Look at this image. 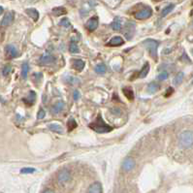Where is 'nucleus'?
I'll return each mask as SVG.
<instances>
[{
  "instance_id": "1",
  "label": "nucleus",
  "mask_w": 193,
  "mask_h": 193,
  "mask_svg": "<svg viewBox=\"0 0 193 193\" xmlns=\"http://www.w3.org/2000/svg\"><path fill=\"white\" fill-rule=\"evenodd\" d=\"M89 127L97 133H108V132H111L113 130V128L110 125H108V124L103 121L101 115H98L97 117H96V120L89 124Z\"/></svg>"
},
{
  "instance_id": "2",
  "label": "nucleus",
  "mask_w": 193,
  "mask_h": 193,
  "mask_svg": "<svg viewBox=\"0 0 193 193\" xmlns=\"http://www.w3.org/2000/svg\"><path fill=\"white\" fill-rule=\"evenodd\" d=\"M180 145L181 147L184 149H189L190 147H192L193 145V132L188 131H184L180 135Z\"/></svg>"
},
{
  "instance_id": "3",
  "label": "nucleus",
  "mask_w": 193,
  "mask_h": 193,
  "mask_svg": "<svg viewBox=\"0 0 193 193\" xmlns=\"http://www.w3.org/2000/svg\"><path fill=\"white\" fill-rule=\"evenodd\" d=\"M144 45L150 52L151 58L153 59H157V48L159 46V42L153 40V39H147L146 41H144Z\"/></svg>"
},
{
  "instance_id": "4",
  "label": "nucleus",
  "mask_w": 193,
  "mask_h": 193,
  "mask_svg": "<svg viewBox=\"0 0 193 193\" xmlns=\"http://www.w3.org/2000/svg\"><path fill=\"white\" fill-rule=\"evenodd\" d=\"M135 29H136V24L132 21H127L125 25L123 27V34L127 40H131L134 36L135 33Z\"/></svg>"
},
{
  "instance_id": "5",
  "label": "nucleus",
  "mask_w": 193,
  "mask_h": 193,
  "mask_svg": "<svg viewBox=\"0 0 193 193\" xmlns=\"http://www.w3.org/2000/svg\"><path fill=\"white\" fill-rule=\"evenodd\" d=\"M152 15V10L150 7H147L143 10L139 11L138 13L135 14V18L137 20H146L149 19L150 17H151Z\"/></svg>"
},
{
  "instance_id": "6",
  "label": "nucleus",
  "mask_w": 193,
  "mask_h": 193,
  "mask_svg": "<svg viewBox=\"0 0 193 193\" xmlns=\"http://www.w3.org/2000/svg\"><path fill=\"white\" fill-rule=\"evenodd\" d=\"M70 177H71L70 172L68 171L67 169H63V170H61V171L58 173V183L60 184H63L67 183V181L70 180Z\"/></svg>"
},
{
  "instance_id": "7",
  "label": "nucleus",
  "mask_w": 193,
  "mask_h": 193,
  "mask_svg": "<svg viewBox=\"0 0 193 193\" xmlns=\"http://www.w3.org/2000/svg\"><path fill=\"white\" fill-rule=\"evenodd\" d=\"M135 164H136L135 160L132 157H127V158H125V160H124L123 163H122V169L124 170V171L129 172L135 167Z\"/></svg>"
},
{
  "instance_id": "8",
  "label": "nucleus",
  "mask_w": 193,
  "mask_h": 193,
  "mask_svg": "<svg viewBox=\"0 0 193 193\" xmlns=\"http://www.w3.org/2000/svg\"><path fill=\"white\" fill-rule=\"evenodd\" d=\"M13 20H14V13L9 12L7 14H5L1 20V26H8L12 24Z\"/></svg>"
},
{
  "instance_id": "9",
  "label": "nucleus",
  "mask_w": 193,
  "mask_h": 193,
  "mask_svg": "<svg viewBox=\"0 0 193 193\" xmlns=\"http://www.w3.org/2000/svg\"><path fill=\"white\" fill-rule=\"evenodd\" d=\"M87 27L89 31H94L98 27V18H96V17L90 18L87 22Z\"/></svg>"
},
{
  "instance_id": "10",
  "label": "nucleus",
  "mask_w": 193,
  "mask_h": 193,
  "mask_svg": "<svg viewBox=\"0 0 193 193\" xmlns=\"http://www.w3.org/2000/svg\"><path fill=\"white\" fill-rule=\"evenodd\" d=\"M54 60H55V58L54 55L47 54H44L40 58V64L48 65V64H50V63H53V62H54Z\"/></svg>"
},
{
  "instance_id": "11",
  "label": "nucleus",
  "mask_w": 193,
  "mask_h": 193,
  "mask_svg": "<svg viewBox=\"0 0 193 193\" xmlns=\"http://www.w3.org/2000/svg\"><path fill=\"white\" fill-rule=\"evenodd\" d=\"M102 191H103V189H102V185L100 183L97 181V183L92 184L88 187L87 193H102Z\"/></svg>"
},
{
  "instance_id": "12",
  "label": "nucleus",
  "mask_w": 193,
  "mask_h": 193,
  "mask_svg": "<svg viewBox=\"0 0 193 193\" xmlns=\"http://www.w3.org/2000/svg\"><path fill=\"white\" fill-rule=\"evenodd\" d=\"M5 50H6V54L9 56V58H16L18 55V50L14 46V45H8V46L5 48Z\"/></svg>"
},
{
  "instance_id": "13",
  "label": "nucleus",
  "mask_w": 193,
  "mask_h": 193,
  "mask_svg": "<svg viewBox=\"0 0 193 193\" xmlns=\"http://www.w3.org/2000/svg\"><path fill=\"white\" fill-rule=\"evenodd\" d=\"M124 44V40L120 37V36H116V37H113L112 40L108 43V45L109 46H112V47H117V46H121V45Z\"/></svg>"
},
{
  "instance_id": "14",
  "label": "nucleus",
  "mask_w": 193,
  "mask_h": 193,
  "mask_svg": "<svg viewBox=\"0 0 193 193\" xmlns=\"http://www.w3.org/2000/svg\"><path fill=\"white\" fill-rule=\"evenodd\" d=\"M65 106V103L63 101H58V103H55L53 108H52V113H54V115H55V113H58L59 112H61L62 110H63V108Z\"/></svg>"
},
{
  "instance_id": "15",
  "label": "nucleus",
  "mask_w": 193,
  "mask_h": 193,
  "mask_svg": "<svg viewBox=\"0 0 193 193\" xmlns=\"http://www.w3.org/2000/svg\"><path fill=\"white\" fill-rule=\"evenodd\" d=\"M72 65L74 67V69L81 72V71H83L84 67V62L82 59H74L72 62Z\"/></svg>"
},
{
  "instance_id": "16",
  "label": "nucleus",
  "mask_w": 193,
  "mask_h": 193,
  "mask_svg": "<svg viewBox=\"0 0 193 193\" xmlns=\"http://www.w3.org/2000/svg\"><path fill=\"white\" fill-rule=\"evenodd\" d=\"M159 88H160L159 84L154 83V82H152L149 84V87H147V91H149L150 94H153V93L157 92L158 90H159Z\"/></svg>"
},
{
  "instance_id": "17",
  "label": "nucleus",
  "mask_w": 193,
  "mask_h": 193,
  "mask_svg": "<svg viewBox=\"0 0 193 193\" xmlns=\"http://www.w3.org/2000/svg\"><path fill=\"white\" fill-rule=\"evenodd\" d=\"M35 99H36V94L34 91H30L29 94H28V97L24 98V102H25V103L28 105V106H30L32 105L34 102H35Z\"/></svg>"
},
{
  "instance_id": "18",
  "label": "nucleus",
  "mask_w": 193,
  "mask_h": 193,
  "mask_svg": "<svg viewBox=\"0 0 193 193\" xmlns=\"http://www.w3.org/2000/svg\"><path fill=\"white\" fill-rule=\"evenodd\" d=\"M26 14L30 17V18H32L34 20H38L39 19V13H38V11L35 10V9H26Z\"/></svg>"
},
{
  "instance_id": "19",
  "label": "nucleus",
  "mask_w": 193,
  "mask_h": 193,
  "mask_svg": "<svg viewBox=\"0 0 193 193\" xmlns=\"http://www.w3.org/2000/svg\"><path fill=\"white\" fill-rule=\"evenodd\" d=\"M123 94L125 95V97L128 100H133L134 99V91L131 87H124L123 88Z\"/></svg>"
},
{
  "instance_id": "20",
  "label": "nucleus",
  "mask_w": 193,
  "mask_h": 193,
  "mask_svg": "<svg viewBox=\"0 0 193 193\" xmlns=\"http://www.w3.org/2000/svg\"><path fill=\"white\" fill-rule=\"evenodd\" d=\"M149 72H150V64H149V62H146V63L144 64V66H143V68H142L141 72H140L139 77L140 78H145V77H147V74H149Z\"/></svg>"
},
{
  "instance_id": "21",
  "label": "nucleus",
  "mask_w": 193,
  "mask_h": 193,
  "mask_svg": "<svg viewBox=\"0 0 193 193\" xmlns=\"http://www.w3.org/2000/svg\"><path fill=\"white\" fill-rule=\"evenodd\" d=\"M111 26H112L113 29V30H116V31L121 30V20H120V19H117V18H116L115 20H113V21L112 22Z\"/></svg>"
},
{
  "instance_id": "22",
  "label": "nucleus",
  "mask_w": 193,
  "mask_h": 193,
  "mask_svg": "<svg viewBox=\"0 0 193 193\" xmlns=\"http://www.w3.org/2000/svg\"><path fill=\"white\" fill-rule=\"evenodd\" d=\"M49 129L52 130V131L54 132H56V133H62V127L59 125V124H55V123H50L48 125Z\"/></svg>"
},
{
  "instance_id": "23",
  "label": "nucleus",
  "mask_w": 193,
  "mask_h": 193,
  "mask_svg": "<svg viewBox=\"0 0 193 193\" xmlns=\"http://www.w3.org/2000/svg\"><path fill=\"white\" fill-rule=\"evenodd\" d=\"M53 13L55 16H61V15H64L67 13V11L64 7H56L53 9Z\"/></svg>"
},
{
  "instance_id": "24",
  "label": "nucleus",
  "mask_w": 193,
  "mask_h": 193,
  "mask_svg": "<svg viewBox=\"0 0 193 193\" xmlns=\"http://www.w3.org/2000/svg\"><path fill=\"white\" fill-rule=\"evenodd\" d=\"M174 8H175V5H174V4H170V5H168V6H166L165 8H164V9L162 10L161 16H162V17L167 16L169 13H171V12H172Z\"/></svg>"
},
{
  "instance_id": "25",
  "label": "nucleus",
  "mask_w": 193,
  "mask_h": 193,
  "mask_svg": "<svg viewBox=\"0 0 193 193\" xmlns=\"http://www.w3.org/2000/svg\"><path fill=\"white\" fill-rule=\"evenodd\" d=\"M106 70H107L106 65L103 64V63H100V64L95 66V72L98 73V74H104L106 72Z\"/></svg>"
},
{
  "instance_id": "26",
  "label": "nucleus",
  "mask_w": 193,
  "mask_h": 193,
  "mask_svg": "<svg viewBox=\"0 0 193 193\" xmlns=\"http://www.w3.org/2000/svg\"><path fill=\"white\" fill-rule=\"evenodd\" d=\"M67 127H68V130H69V131H71V130L75 129L77 127V122L75 121V120H74V118H70V120L68 121V122H67Z\"/></svg>"
},
{
  "instance_id": "27",
  "label": "nucleus",
  "mask_w": 193,
  "mask_h": 193,
  "mask_svg": "<svg viewBox=\"0 0 193 193\" xmlns=\"http://www.w3.org/2000/svg\"><path fill=\"white\" fill-rule=\"evenodd\" d=\"M183 80H184V73L180 72V73H179L178 75L175 77V79H174V84H176V86H178V84H180L181 82H183Z\"/></svg>"
},
{
  "instance_id": "28",
  "label": "nucleus",
  "mask_w": 193,
  "mask_h": 193,
  "mask_svg": "<svg viewBox=\"0 0 193 193\" xmlns=\"http://www.w3.org/2000/svg\"><path fill=\"white\" fill-rule=\"evenodd\" d=\"M28 69H29V67H28V64L26 63H24L22 64V69H21V76L24 79H26L27 78V74H28Z\"/></svg>"
},
{
  "instance_id": "29",
  "label": "nucleus",
  "mask_w": 193,
  "mask_h": 193,
  "mask_svg": "<svg viewBox=\"0 0 193 193\" xmlns=\"http://www.w3.org/2000/svg\"><path fill=\"white\" fill-rule=\"evenodd\" d=\"M59 25L63 26V27H65V28H71V22H70V20H68V19L64 18V19H62V20L59 21Z\"/></svg>"
},
{
  "instance_id": "30",
  "label": "nucleus",
  "mask_w": 193,
  "mask_h": 193,
  "mask_svg": "<svg viewBox=\"0 0 193 193\" xmlns=\"http://www.w3.org/2000/svg\"><path fill=\"white\" fill-rule=\"evenodd\" d=\"M69 50H70V52H71L72 54H78V53H80V49H79L78 45H77L76 43H74V42L71 43Z\"/></svg>"
},
{
  "instance_id": "31",
  "label": "nucleus",
  "mask_w": 193,
  "mask_h": 193,
  "mask_svg": "<svg viewBox=\"0 0 193 193\" xmlns=\"http://www.w3.org/2000/svg\"><path fill=\"white\" fill-rule=\"evenodd\" d=\"M169 77L168 73L167 72H161L159 75L157 76V80L158 81H164V80H167Z\"/></svg>"
},
{
  "instance_id": "32",
  "label": "nucleus",
  "mask_w": 193,
  "mask_h": 193,
  "mask_svg": "<svg viewBox=\"0 0 193 193\" xmlns=\"http://www.w3.org/2000/svg\"><path fill=\"white\" fill-rule=\"evenodd\" d=\"M34 172H35V169H34V168H29V167L22 168L20 170V173L21 174H32Z\"/></svg>"
},
{
  "instance_id": "33",
  "label": "nucleus",
  "mask_w": 193,
  "mask_h": 193,
  "mask_svg": "<svg viewBox=\"0 0 193 193\" xmlns=\"http://www.w3.org/2000/svg\"><path fill=\"white\" fill-rule=\"evenodd\" d=\"M11 69H12V67H11L10 65H6L4 67V69H3V71H2V73H3V75L4 76H7L8 74L11 72Z\"/></svg>"
},
{
  "instance_id": "34",
  "label": "nucleus",
  "mask_w": 193,
  "mask_h": 193,
  "mask_svg": "<svg viewBox=\"0 0 193 193\" xmlns=\"http://www.w3.org/2000/svg\"><path fill=\"white\" fill-rule=\"evenodd\" d=\"M45 116H46V113H45V111L43 109L39 110L38 115H37V118H38V120H42V118L45 117Z\"/></svg>"
},
{
  "instance_id": "35",
  "label": "nucleus",
  "mask_w": 193,
  "mask_h": 193,
  "mask_svg": "<svg viewBox=\"0 0 193 193\" xmlns=\"http://www.w3.org/2000/svg\"><path fill=\"white\" fill-rule=\"evenodd\" d=\"M173 92H174V89H173L172 87H169V88L167 89L166 93L164 94V96H165V97H169L170 95H171V94H173Z\"/></svg>"
},
{
  "instance_id": "36",
  "label": "nucleus",
  "mask_w": 193,
  "mask_h": 193,
  "mask_svg": "<svg viewBox=\"0 0 193 193\" xmlns=\"http://www.w3.org/2000/svg\"><path fill=\"white\" fill-rule=\"evenodd\" d=\"M80 97H81V94L79 92V90H75V91H74V99L77 101V100H79Z\"/></svg>"
},
{
  "instance_id": "37",
  "label": "nucleus",
  "mask_w": 193,
  "mask_h": 193,
  "mask_svg": "<svg viewBox=\"0 0 193 193\" xmlns=\"http://www.w3.org/2000/svg\"><path fill=\"white\" fill-rule=\"evenodd\" d=\"M43 193H54L53 190H50V189H47V190H45Z\"/></svg>"
},
{
  "instance_id": "38",
  "label": "nucleus",
  "mask_w": 193,
  "mask_h": 193,
  "mask_svg": "<svg viewBox=\"0 0 193 193\" xmlns=\"http://www.w3.org/2000/svg\"><path fill=\"white\" fill-rule=\"evenodd\" d=\"M3 13V8L2 7H0V15H1Z\"/></svg>"
},
{
  "instance_id": "39",
  "label": "nucleus",
  "mask_w": 193,
  "mask_h": 193,
  "mask_svg": "<svg viewBox=\"0 0 193 193\" xmlns=\"http://www.w3.org/2000/svg\"><path fill=\"white\" fill-rule=\"evenodd\" d=\"M191 53H192V54H193V49H192V50H191Z\"/></svg>"
},
{
  "instance_id": "40",
  "label": "nucleus",
  "mask_w": 193,
  "mask_h": 193,
  "mask_svg": "<svg viewBox=\"0 0 193 193\" xmlns=\"http://www.w3.org/2000/svg\"><path fill=\"white\" fill-rule=\"evenodd\" d=\"M157 1H159V0H157Z\"/></svg>"
},
{
  "instance_id": "41",
  "label": "nucleus",
  "mask_w": 193,
  "mask_h": 193,
  "mask_svg": "<svg viewBox=\"0 0 193 193\" xmlns=\"http://www.w3.org/2000/svg\"><path fill=\"white\" fill-rule=\"evenodd\" d=\"M192 84H193V81H192Z\"/></svg>"
}]
</instances>
